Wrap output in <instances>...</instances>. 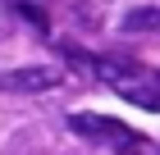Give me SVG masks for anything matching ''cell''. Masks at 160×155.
Masks as SVG:
<instances>
[{"mask_svg": "<svg viewBox=\"0 0 160 155\" xmlns=\"http://www.w3.org/2000/svg\"><path fill=\"white\" fill-rule=\"evenodd\" d=\"M69 128H73L78 137H87V142H105V146H114L119 155L147 151V137H133L119 119H105V114H69Z\"/></svg>", "mask_w": 160, "mask_h": 155, "instance_id": "6da1fadb", "label": "cell"}, {"mask_svg": "<svg viewBox=\"0 0 160 155\" xmlns=\"http://www.w3.org/2000/svg\"><path fill=\"white\" fill-rule=\"evenodd\" d=\"M60 82H64V69H50V64L0 73V87H5V91H50V87H60Z\"/></svg>", "mask_w": 160, "mask_h": 155, "instance_id": "7a4b0ae2", "label": "cell"}, {"mask_svg": "<svg viewBox=\"0 0 160 155\" xmlns=\"http://www.w3.org/2000/svg\"><path fill=\"white\" fill-rule=\"evenodd\" d=\"M96 78L110 82V87H119V91H128V87L142 82V69L137 64H123V60H96Z\"/></svg>", "mask_w": 160, "mask_h": 155, "instance_id": "3957f363", "label": "cell"}, {"mask_svg": "<svg viewBox=\"0 0 160 155\" xmlns=\"http://www.w3.org/2000/svg\"><path fill=\"white\" fill-rule=\"evenodd\" d=\"M123 32H160V9H151V5L128 9L123 14Z\"/></svg>", "mask_w": 160, "mask_h": 155, "instance_id": "277c9868", "label": "cell"}, {"mask_svg": "<svg viewBox=\"0 0 160 155\" xmlns=\"http://www.w3.org/2000/svg\"><path fill=\"white\" fill-rule=\"evenodd\" d=\"M14 14H23L28 23H37V27H46V14H41L37 5H28V0H14Z\"/></svg>", "mask_w": 160, "mask_h": 155, "instance_id": "5b68a950", "label": "cell"}]
</instances>
